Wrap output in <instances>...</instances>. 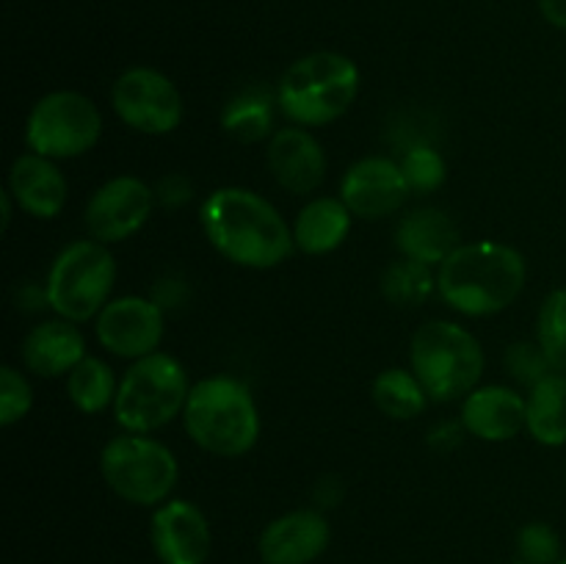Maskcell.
Masks as SVG:
<instances>
[{
	"instance_id": "d590c367",
	"label": "cell",
	"mask_w": 566,
	"mask_h": 564,
	"mask_svg": "<svg viewBox=\"0 0 566 564\" xmlns=\"http://www.w3.org/2000/svg\"><path fill=\"white\" fill-rule=\"evenodd\" d=\"M514 564H528V562H523V558H517V562H514Z\"/></svg>"
},
{
	"instance_id": "8fae6325",
	"label": "cell",
	"mask_w": 566,
	"mask_h": 564,
	"mask_svg": "<svg viewBox=\"0 0 566 564\" xmlns=\"http://www.w3.org/2000/svg\"><path fill=\"white\" fill-rule=\"evenodd\" d=\"M155 202V188H149L142 177L116 175L92 194L83 221L94 241L119 243L147 224Z\"/></svg>"
},
{
	"instance_id": "e575fe53",
	"label": "cell",
	"mask_w": 566,
	"mask_h": 564,
	"mask_svg": "<svg viewBox=\"0 0 566 564\" xmlns=\"http://www.w3.org/2000/svg\"><path fill=\"white\" fill-rule=\"evenodd\" d=\"M11 202H14V197H11L9 188H6V191L0 194V205H3V230H9L11 224Z\"/></svg>"
},
{
	"instance_id": "d6a6232c",
	"label": "cell",
	"mask_w": 566,
	"mask_h": 564,
	"mask_svg": "<svg viewBox=\"0 0 566 564\" xmlns=\"http://www.w3.org/2000/svg\"><path fill=\"white\" fill-rule=\"evenodd\" d=\"M313 498H315V503H318L321 509L337 506V503H340V498H343L340 479H337V476H324V479L315 484Z\"/></svg>"
},
{
	"instance_id": "7402d4cb",
	"label": "cell",
	"mask_w": 566,
	"mask_h": 564,
	"mask_svg": "<svg viewBox=\"0 0 566 564\" xmlns=\"http://www.w3.org/2000/svg\"><path fill=\"white\" fill-rule=\"evenodd\" d=\"M525 431L539 446H566V374L553 370L551 376L531 387Z\"/></svg>"
},
{
	"instance_id": "6da1fadb",
	"label": "cell",
	"mask_w": 566,
	"mask_h": 564,
	"mask_svg": "<svg viewBox=\"0 0 566 564\" xmlns=\"http://www.w3.org/2000/svg\"><path fill=\"white\" fill-rule=\"evenodd\" d=\"M199 221L210 247L230 263L265 271L291 258L293 227L252 188L224 186L205 197Z\"/></svg>"
},
{
	"instance_id": "d4e9b609",
	"label": "cell",
	"mask_w": 566,
	"mask_h": 564,
	"mask_svg": "<svg viewBox=\"0 0 566 564\" xmlns=\"http://www.w3.org/2000/svg\"><path fill=\"white\" fill-rule=\"evenodd\" d=\"M437 291V274L431 265L412 258H398L381 274V296L396 307H418Z\"/></svg>"
},
{
	"instance_id": "603a6c76",
	"label": "cell",
	"mask_w": 566,
	"mask_h": 564,
	"mask_svg": "<svg viewBox=\"0 0 566 564\" xmlns=\"http://www.w3.org/2000/svg\"><path fill=\"white\" fill-rule=\"evenodd\" d=\"M116 390H119V385H116L114 370L99 357H83L66 374V396L83 415H97L114 407Z\"/></svg>"
},
{
	"instance_id": "8992f818",
	"label": "cell",
	"mask_w": 566,
	"mask_h": 564,
	"mask_svg": "<svg viewBox=\"0 0 566 564\" xmlns=\"http://www.w3.org/2000/svg\"><path fill=\"white\" fill-rule=\"evenodd\" d=\"M188 376L177 357L166 352L133 359L116 390L114 418L133 435H149L182 412L188 401Z\"/></svg>"
},
{
	"instance_id": "7c38bea8",
	"label": "cell",
	"mask_w": 566,
	"mask_h": 564,
	"mask_svg": "<svg viewBox=\"0 0 566 564\" xmlns=\"http://www.w3.org/2000/svg\"><path fill=\"white\" fill-rule=\"evenodd\" d=\"M164 330V307L147 296L111 299L94 324L99 346L125 359H142L158 352Z\"/></svg>"
},
{
	"instance_id": "8d00e7d4",
	"label": "cell",
	"mask_w": 566,
	"mask_h": 564,
	"mask_svg": "<svg viewBox=\"0 0 566 564\" xmlns=\"http://www.w3.org/2000/svg\"><path fill=\"white\" fill-rule=\"evenodd\" d=\"M558 564H566V556H564V558H562V562H558Z\"/></svg>"
},
{
	"instance_id": "5b68a950",
	"label": "cell",
	"mask_w": 566,
	"mask_h": 564,
	"mask_svg": "<svg viewBox=\"0 0 566 564\" xmlns=\"http://www.w3.org/2000/svg\"><path fill=\"white\" fill-rule=\"evenodd\" d=\"M409 365L431 401H459L479 387L484 348L453 321H426L409 343Z\"/></svg>"
},
{
	"instance_id": "277c9868",
	"label": "cell",
	"mask_w": 566,
	"mask_h": 564,
	"mask_svg": "<svg viewBox=\"0 0 566 564\" xmlns=\"http://www.w3.org/2000/svg\"><path fill=\"white\" fill-rule=\"evenodd\" d=\"M359 94V66L335 50L302 55L276 86V105L298 127H321L340 119Z\"/></svg>"
},
{
	"instance_id": "484cf974",
	"label": "cell",
	"mask_w": 566,
	"mask_h": 564,
	"mask_svg": "<svg viewBox=\"0 0 566 564\" xmlns=\"http://www.w3.org/2000/svg\"><path fill=\"white\" fill-rule=\"evenodd\" d=\"M271 122H274V111H271L269 94L260 88H247L232 97L221 114V127L243 144L263 142L271 133Z\"/></svg>"
},
{
	"instance_id": "7a4b0ae2",
	"label": "cell",
	"mask_w": 566,
	"mask_h": 564,
	"mask_svg": "<svg viewBox=\"0 0 566 564\" xmlns=\"http://www.w3.org/2000/svg\"><path fill=\"white\" fill-rule=\"evenodd\" d=\"M528 280L525 258L501 241L462 243L437 271L442 302L468 318H486L517 302Z\"/></svg>"
},
{
	"instance_id": "5bb4252c",
	"label": "cell",
	"mask_w": 566,
	"mask_h": 564,
	"mask_svg": "<svg viewBox=\"0 0 566 564\" xmlns=\"http://www.w3.org/2000/svg\"><path fill=\"white\" fill-rule=\"evenodd\" d=\"M407 177H403L401 164L381 155L357 160L348 166V171L340 180V199L346 208L359 219H385L392 216L409 199Z\"/></svg>"
},
{
	"instance_id": "44dd1931",
	"label": "cell",
	"mask_w": 566,
	"mask_h": 564,
	"mask_svg": "<svg viewBox=\"0 0 566 564\" xmlns=\"http://www.w3.org/2000/svg\"><path fill=\"white\" fill-rule=\"evenodd\" d=\"M354 213L340 197H315L298 210L293 221V241L304 254H329L352 232Z\"/></svg>"
},
{
	"instance_id": "52a82bcc",
	"label": "cell",
	"mask_w": 566,
	"mask_h": 564,
	"mask_svg": "<svg viewBox=\"0 0 566 564\" xmlns=\"http://www.w3.org/2000/svg\"><path fill=\"white\" fill-rule=\"evenodd\" d=\"M116 260L108 243L77 238L55 254L44 282V302L59 318L83 324L111 302Z\"/></svg>"
},
{
	"instance_id": "9a60e30c",
	"label": "cell",
	"mask_w": 566,
	"mask_h": 564,
	"mask_svg": "<svg viewBox=\"0 0 566 564\" xmlns=\"http://www.w3.org/2000/svg\"><path fill=\"white\" fill-rule=\"evenodd\" d=\"M332 542V525L321 509H293L263 529L258 553L263 564H313Z\"/></svg>"
},
{
	"instance_id": "d6986e66",
	"label": "cell",
	"mask_w": 566,
	"mask_h": 564,
	"mask_svg": "<svg viewBox=\"0 0 566 564\" xmlns=\"http://www.w3.org/2000/svg\"><path fill=\"white\" fill-rule=\"evenodd\" d=\"M22 365L36 376H66L86 354V337L75 321H42L25 335L20 348Z\"/></svg>"
},
{
	"instance_id": "4dcf8cb0",
	"label": "cell",
	"mask_w": 566,
	"mask_h": 564,
	"mask_svg": "<svg viewBox=\"0 0 566 564\" xmlns=\"http://www.w3.org/2000/svg\"><path fill=\"white\" fill-rule=\"evenodd\" d=\"M506 365H509V370H512L514 379H520L523 385H528V387L539 385L545 376H551L553 370H556L551 365V359L545 357V352H542L539 343H528V341H520V343H514V346H509Z\"/></svg>"
},
{
	"instance_id": "836d02e7",
	"label": "cell",
	"mask_w": 566,
	"mask_h": 564,
	"mask_svg": "<svg viewBox=\"0 0 566 564\" xmlns=\"http://www.w3.org/2000/svg\"><path fill=\"white\" fill-rule=\"evenodd\" d=\"M539 9L551 25L566 28V0H539Z\"/></svg>"
},
{
	"instance_id": "ba28073f",
	"label": "cell",
	"mask_w": 566,
	"mask_h": 564,
	"mask_svg": "<svg viewBox=\"0 0 566 564\" xmlns=\"http://www.w3.org/2000/svg\"><path fill=\"white\" fill-rule=\"evenodd\" d=\"M99 473L114 495L136 506H160L175 492L180 464L169 446L147 435L111 437L99 451Z\"/></svg>"
},
{
	"instance_id": "4fadbf2b",
	"label": "cell",
	"mask_w": 566,
	"mask_h": 564,
	"mask_svg": "<svg viewBox=\"0 0 566 564\" xmlns=\"http://www.w3.org/2000/svg\"><path fill=\"white\" fill-rule=\"evenodd\" d=\"M149 542L160 564H205L213 534L197 503L186 498H169L155 506L149 520Z\"/></svg>"
},
{
	"instance_id": "cb8c5ba5",
	"label": "cell",
	"mask_w": 566,
	"mask_h": 564,
	"mask_svg": "<svg viewBox=\"0 0 566 564\" xmlns=\"http://www.w3.org/2000/svg\"><path fill=\"white\" fill-rule=\"evenodd\" d=\"M429 393L420 385L412 368H385L374 379V404L396 420H412L429 404Z\"/></svg>"
},
{
	"instance_id": "4316f807",
	"label": "cell",
	"mask_w": 566,
	"mask_h": 564,
	"mask_svg": "<svg viewBox=\"0 0 566 564\" xmlns=\"http://www.w3.org/2000/svg\"><path fill=\"white\" fill-rule=\"evenodd\" d=\"M536 343L556 370L566 374V288L547 293L536 318Z\"/></svg>"
},
{
	"instance_id": "f546056e",
	"label": "cell",
	"mask_w": 566,
	"mask_h": 564,
	"mask_svg": "<svg viewBox=\"0 0 566 564\" xmlns=\"http://www.w3.org/2000/svg\"><path fill=\"white\" fill-rule=\"evenodd\" d=\"M33 390L25 376L14 365L0 368V424L14 426L31 412Z\"/></svg>"
},
{
	"instance_id": "83f0119b",
	"label": "cell",
	"mask_w": 566,
	"mask_h": 564,
	"mask_svg": "<svg viewBox=\"0 0 566 564\" xmlns=\"http://www.w3.org/2000/svg\"><path fill=\"white\" fill-rule=\"evenodd\" d=\"M401 169L409 188L418 194H431L446 182V160L429 144H418L409 149L401 160Z\"/></svg>"
},
{
	"instance_id": "ac0fdd59",
	"label": "cell",
	"mask_w": 566,
	"mask_h": 564,
	"mask_svg": "<svg viewBox=\"0 0 566 564\" xmlns=\"http://www.w3.org/2000/svg\"><path fill=\"white\" fill-rule=\"evenodd\" d=\"M9 194L14 197L17 208L33 219H55L64 210L70 186L55 160L36 153H22L9 169Z\"/></svg>"
},
{
	"instance_id": "1f68e13d",
	"label": "cell",
	"mask_w": 566,
	"mask_h": 564,
	"mask_svg": "<svg viewBox=\"0 0 566 564\" xmlns=\"http://www.w3.org/2000/svg\"><path fill=\"white\" fill-rule=\"evenodd\" d=\"M155 197H158V202L166 205V208H182V205L193 197L191 180H188L186 175H177V171L175 175L160 177V182L155 186Z\"/></svg>"
},
{
	"instance_id": "ffe728a7",
	"label": "cell",
	"mask_w": 566,
	"mask_h": 564,
	"mask_svg": "<svg viewBox=\"0 0 566 564\" xmlns=\"http://www.w3.org/2000/svg\"><path fill=\"white\" fill-rule=\"evenodd\" d=\"M396 247L403 258L426 265H442L459 247V227L440 208H418L403 216L396 227Z\"/></svg>"
},
{
	"instance_id": "f1b7e54d",
	"label": "cell",
	"mask_w": 566,
	"mask_h": 564,
	"mask_svg": "<svg viewBox=\"0 0 566 564\" xmlns=\"http://www.w3.org/2000/svg\"><path fill=\"white\" fill-rule=\"evenodd\" d=\"M517 558L528 564L562 562V536L547 523H528L517 534Z\"/></svg>"
},
{
	"instance_id": "30bf717a",
	"label": "cell",
	"mask_w": 566,
	"mask_h": 564,
	"mask_svg": "<svg viewBox=\"0 0 566 564\" xmlns=\"http://www.w3.org/2000/svg\"><path fill=\"white\" fill-rule=\"evenodd\" d=\"M111 108L130 130L166 136L182 122V94L153 66H130L111 86Z\"/></svg>"
},
{
	"instance_id": "2e32d148",
	"label": "cell",
	"mask_w": 566,
	"mask_h": 564,
	"mask_svg": "<svg viewBox=\"0 0 566 564\" xmlns=\"http://www.w3.org/2000/svg\"><path fill=\"white\" fill-rule=\"evenodd\" d=\"M265 164L285 191L313 194L326 177V153L318 138L304 127H282L271 133Z\"/></svg>"
},
{
	"instance_id": "3957f363",
	"label": "cell",
	"mask_w": 566,
	"mask_h": 564,
	"mask_svg": "<svg viewBox=\"0 0 566 564\" xmlns=\"http://www.w3.org/2000/svg\"><path fill=\"white\" fill-rule=\"evenodd\" d=\"M182 426L202 451L243 457L260 437V412L252 390L235 376H205L188 390Z\"/></svg>"
},
{
	"instance_id": "9c48e42d",
	"label": "cell",
	"mask_w": 566,
	"mask_h": 564,
	"mask_svg": "<svg viewBox=\"0 0 566 564\" xmlns=\"http://www.w3.org/2000/svg\"><path fill=\"white\" fill-rule=\"evenodd\" d=\"M103 136V114L92 97L59 88L33 103L25 119V144L50 160L81 158Z\"/></svg>"
},
{
	"instance_id": "e0dca14e",
	"label": "cell",
	"mask_w": 566,
	"mask_h": 564,
	"mask_svg": "<svg viewBox=\"0 0 566 564\" xmlns=\"http://www.w3.org/2000/svg\"><path fill=\"white\" fill-rule=\"evenodd\" d=\"M528 401L506 385H479L462 401V426L486 442L514 440L525 429Z\"/></svg>"
}]
</instances>
